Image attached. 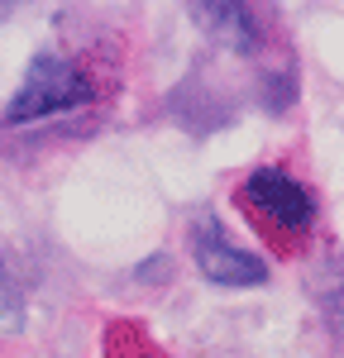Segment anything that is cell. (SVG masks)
Masks as SVG:
<instances>
[{"label": "cell", "mask_w": 344, "mask_h": 358, "mask_svg": "<svg viewBox=\"0 0 344 358\" xmlns=\"http://www.w3.org/2000/svg\"><path fill=\"white\" fill-rule=\"evenodd\" d=\"M239 206H244L263 229L287 234V239L306 234L311 220H315L311 192H306L296 177H287L282 167H258V172H249V182L239 187Z\"/></svg>", "instance_id": "1"}, {"label": "cell", "mask_w": 344, "mask_h": 358, "mask_svg": "<svg viewBox=\"0 0 344 358\" xmlns=\"http://www.w3.org/2000/svg\"><path fill=\"white\" fill-rule=\"evenodd\" d=\"M82 101H91V86L77 72V62L57 57V53H38L29 62V72H24V82H20V91H15L5 120L10 124H29V120H43V115L82 106Z\"/></svg>", "instance_id": "2"}, {"label": "cell", "mask_w": 344, "mask_h": 358, "mask_svg": "<svg viewBox=\"0 0 344 358\" xmlns=\"http://www.w3.org/2000/svg\"><path fill=\"white\" fill-rule=\"evenodd\" d=\"M192 248H196L201 273L210 277L215 287H258V282L268 277L263 258H254L249 248H239V244H229L225 229L215 220H201L196 229H192Z\"/></svg>", "instance_id": "3"}, {"label": "cell", "mask_w": 344, "mask_h": 358, "mask_svg": "<svg viewBox=\"0 0 344 358\" xmlns=\"http://www.w3.org/2000/svg\"><path fill=\"white\" fill-rule=\"evenodd\" d=\"M201 24H206V34L225 38L229 48H239V53H249L258 43V24L244 5H201Z\"/></svg>", "instance_id": "4"}]
</instances>
